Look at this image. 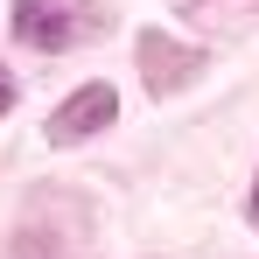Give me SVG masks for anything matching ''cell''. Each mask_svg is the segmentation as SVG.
<instances>
[{"instance_id":"6da1fadb","label":"cell","mask_w":259,"mask_h":259,"mask_svg":"<svg viewBox=\"0 0 259 259\" xmlns=\"http://www.w3.org/2000/svg\"><path fill=\"white\" fill-rule=\"evenodd\" d=\"M140 77H147V91L154 98H168V91L182 84H196L203 77V49H189V42H175V35H140Z\"/></svg>"},{"instance_id":"7a4b0ae2","label":"cell","mask_w":259,"mask_h":259,"mask_svg":"<svg viewBox=\"0 0 259 259\" xmlns=\"http://www.w3.org/2000/svg\"><path fill=\"white\" fill-rule=\"evenodd\" d=\"M112 112H119L112 84H84V91H70V98L49 112V140H56V147H77V140H91V133L112 126Z\"/></svg>"},{"instance_id":"3957f363","label":"cell","mask_w":259,"mask_h":259,"mask_svg":"<svg viewBox=\"0 0 259 259\" xmlns=\"http://www.w3.org/2000/svg\"><path fill=\"white\" fill-rule=\"evenodd\" d=\"M14 28H21L28 49H63L70 35H77V21L56 14V7H42V0H21V7H14Z\"/></svg>"},{"instance_id":"277c9868","label":"cell","mask_w":259,"mask_h":259,"mask_svg":"<svg viewBox=\"0 0 259 259\" xmlns=\"http://www.w3.org/2000/svg\"><path fill=\"white\" fill-rule=\"evenodd\" d=\"M7 105H14V77L0 70V112H7Z\"/></svg>"},{"instance_id":"5b68a950","label":"cell","mask_w":259,"mask_h":259,"mask_svg":"<svg viewBox=\"0 0 259 259\" xmlns=\"http://www.w3.org/2000/svg\"><path fill=\"white\" fill-rule=\"evenodd\" d=\"M252 217H259V182H252Z\"/></svg>"}]
</instances>
